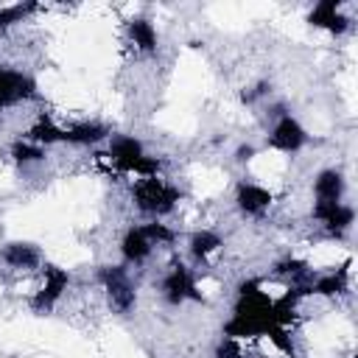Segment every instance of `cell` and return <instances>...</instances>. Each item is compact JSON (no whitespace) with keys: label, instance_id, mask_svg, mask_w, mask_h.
<instances>
[{"label":"cell","instance_id":"obj_7","mask_svg":"<svg viewBox=\"0 0 358 358\" xmlns=\"http://www.w3.org/2000/svg\"><path fill=\"white\" fill-rule=\"evenodd\" d=\"M162 296L171 302V305H182L185 299H201V294L196 291V280L193 274L187 271V266H173L165 280H162Z\"/></svg>","mask_w":358,"mask_h":358},{"label":"cell","instance_id":"obj_6","mask_svg":"<svg viewBox=\"0 0 358 358\" xmlns=\"http://www.w3.org/2000/svg\"><path fill=\"white\" fill-rule=\"evenodd\" d=\"M34 95H36V81L28 73L0 67V106L20 103V101H28Z\"/></svg>","mask_w":358,"mask_h":358},{"label":"cell","instance_id":"obj_10","mask_svg":"<svg viewBox=\"0 0 358 358\" xmlns=\"http://www.w3.org/2000/svg\"><path fill=\"white\" fill-rule=\"evenodd\" d=\"M313 215H316L330 232H344V229L352 224V218H355L352 207H347V204H341V201H316V204H313Z\"/></svg>","mask_w":358,"mask_h":358},{"label":"cell","instance_id":"obj_3","mask_svg":"<svg viewBox=\"0 0 358 358\" xmlns=\"http://www.w3.org/2000/svg\"><path fill=\"white\" fill-rule=\"evenodd\" d=\"M109 157L112 162L126 171V173H137L140 179L143 176H157L159 173V159L154 157H145L143 154V143L137 137H115L112 145H109Z\"/></svg>","mask_w":358,"mask_h":358},{"label":"cell","instance_id":"obj_9","mask_svg":"<svg viewBox=\"0 0 358 358\" xmlns=\"http://www.w3.org/2000/svg\"><path fill=\"white\" fill-rule=\"evenodd\" d=\"M338 6H341L338 0H319L313 6V11L308 14V22L313 28H324L330 34H344L350 28V20L338 11Z\"/></svg>","mask_w":358,"mask_h":358},{"label":"cell","instance_id":"obj_12","mask_svg":"<svg viewBox=\"0 0 358 358\" xmlns=\"http://www.w3.org/2000/svg\"><path fill=\"white\" fill-rule=\"evenodd\" d=\"M0 257L11 266V268H34L39 266V249L34 243H22V241H14V243H6Z\"/></svg>","mask_w":358,"mask_h":358},{"label":"cell","instance_id":"obj_26","mask_svg":"<svg viewBox=\"0 0 358 358\" xmlns=\"http://www.w3.org/2000/svg\"><path fill=\"white\" fill-rule=\"evenodd\" d=\"M255 157V145H241L238 148V162H246V159H252Z\"/></svg>","mask_w":358,"mask_h":358},{"label":"cell","instance_id":"obj_13","mask_svg":"<svg viewBox=\"0 0 358 358\" xmlns=\"http://www.w3.org/2000/svg\"><path fill=\"white\" fill-rule=\"evenodd\" d=\"M109 134V129L103 126V123H90V120H84V123H73V126H67L64 129V143H73V145H95V143H101L103 137Z\"/></svg>","mask_w":358,"mask_h":358},{"label":"cell","instance_id":"obj_24","mask_svg":"<svg viewBox=\"0 0 358 358\" xmlns=\"http://www.w3.org/2000/svg\"><path fill=\"white\" fill-rule=\"evenodd\" d=\"M277 274H291V277H305L308 274V263L305 260H296V257H291V260H282V263H277Z\"/></svg>","mask_w":358,"mask_h":358},{"label":"cell","instance_id":"obj_17","mask_svg":"<svg viewBox=\"0 0 358 358\" xmlns=\"http://www.w3.org/2000/svg\"><path fill=\"white\" fill-rule=\"evenodd\" d=\"M129 36H131V42H134L140 50H145V53L157 50V31H154V25H151L148 20H143V17L131 20V22H129Z\"/></svg>","mask_w":358,"mask_h":358},{"label":"cell","instance_id":"obj_4","mask_svg":"<svg viewBox=\"0 0 358 358\" xmlns=\"http://www.w3.org/2000/svg\"><path fill=\"white\" fill-rule=\"evenodd\" d=\"M98 277H101V282H103V288H106V296H109L112 308H115L117 313H129L131 305H134V288H131L129 274H126L120 266H103V268L98 271Z\"/></svg>","mask_w":358,"mask_h":358},{"label":"cell","instance_id":"obj_14","mask_svg":"<svg viewBox=\"0 0 358 358\" xmlns=\"http://www.w3.org/2000/svg\"><path fill=\"white\" fill-rule=\"evenodd\" d=\"M120 255H123L126 263H143V260L151 255V241L143 235L140 227H134V229H129V232L123 235V241H120Z\"/></svg>","mask_w":358,"mask_h":358},{"label":"cell","instance_id":"obj_16","mask_svg":"<svg viewBox=\"0 0 358 358\" xmlns=\"http://www.w3.org/2000/svg\"><path fill=\"white\" fill-rule=\"evenodd\" d=\"M347 280H350V263H344L341 268L322 274L316 282H310V294H322V296H336L347 291Z\"/></svg>","mask_w":358,"mask_h":358},{"label":"cell","instance_id":"obj_19","mask_svg":"<svg viewBox=\"0 0 358 358\" xmlns=\"http://www.w3.org/2000/svg\"><path fill=\"white\" fill-rule=\"evenodd\" d=\"M218 246H221V238H218L213 229H201V232H196V235L190 238V255H193L196 260H204V257L213 255Z\"/></svg>","mask_w":358,"mask_h":358},{"label":"cell","instance_id":"obj_1","mask_svg":"<svg viewBox=\"0 0 358 358\" xmlns=\"http://www.w3.org/2000/svg\"><path fill=\"white\" fill-rule=\"evenodd\" d=\"M274 299L260 291V280H246L238 285V302L232 319L224 324L227 338H246V336H266L274 327Z\"/></svg>","mask_w":358,"mask_h":358},{"label":"cell","instance_id":"obj_22","mask_svg":"<svg viewBox=\"0 0 358 358\" xmlns=\"http://www.w3.org/2000/svg\"><path fill=\"white\" fill-rule=\"evenodd\" d=\"M36 6L34 3H17V6H8V8H0V28H8L14 22H20L28 11H34Z\"/></svg>","mask_w":358,"mask_h":358},{"label":"cell","instance_id":"obj_11","mask_svg":"<svg viewBox=\"0 0 358 358\" xmlns=\"http://www.w3.org/2000/svg\"><path fill=\"white\" fill-rule=\"evenodd\" d=\"M235 201H238V207H241L243 213H249V215H257V213H263V210L271 204V193H268L266 187H260V185L243 182V185H238Z\"/></svg>","mask_w":358,"mask_h":358},{"label":"cell","instance_id":"obj_20","mask_svg":"<svg viewBox=\"0 0 358 358\" xmlns=\"http://www.w3.org/2000/svg\"><path fill=\"white\" fill-rule=\"evenodd\" d=\"M11 157L17 159V162H22V165H28V162H39L42 157H45V148L42 145H34V143H14V148H11Z\"/></svg>","mask_w":358,"mask_h":358},{"label":"cell","instance_id":"obj_8","mask_svg":"<svg viewBox=\"0 0 358 358\" xmlns=\"http://www.w3.org/2000/svg\"><path fill=\"white\" fill-rule=\"evenodd\" d=\"M305 140H308V134H305V129L299 126V120H294L291 115H282V117L277 120V126L271 129L268 145L277 148V151L291 154V151H299V148L305 145Z\"/></svg>","mask_w":358,"mask_h":358},{"label":"cell","instance_id":"obj_5","mask_svg":"<svg viewBox=\"0 0 358 358\" xmlns=\"http://www.w3.org/2000/svg\"><path fill=\"white\" fill-rule=\"evenodd\" d=\"M67 285H70V274H67L64 268H59V266H45V282H42V288L34 294L31 308H34L36 313L50 310V308L62 299V294L67 291Z\"/></svg>","mask_w":358,"mask_h":358},{"label":"cell","instance_id":"obj_15","mask_svg":"<svg viewBox=\"0 0 358 358\" xmlns=\"http://www.w3.org/2000/svg\"><path fill=\"white\" fill-rule=\"evenodd\" d=\"M316 201H341L344 196V176L338 171H322L313 182Z\"/></svg>","mask_w":358,"mask_h":358},{"label":"cell","instance_id":"obj_18","mask_svg":"<svg viewBox=\"0 0 358 358\" xmlns=\"http://www.w3.org/2000/svg\"><path fill=\"white\" fill-rule=\"evenodd\" d=\"M28 140L34 145H50V143H64V129H59L53 120L42 117L39 123H34L28 129Z\"/></svg>","mask_w":358,"mask_h":358},{"label":"cell","instance_id":"obj_21","mask_svg":"<svg viewBox=\"0 0 358 358\" xmlns=\"http://www.w3.org/2000/svg\"><path fill=\"white\" fill-rule=\"evenodd\" d=\"M140 229H143V235L151 241V246H154V243H173V238H176V232L168 229V227L159 224V221H151V224H145V227H140Z\"/></svg>","mask_w":358,"mask_h":358},{"label":"cell","instance_id":"obj_2","mask_svg":"<svg viewBox=\"0 0 358 358\" xmlns=\"http://www.w3.org/2000/svg\"><path fill=\"white\" fill-rule=\"evenodd\" d=\"M131 199H134L137 210H143L148 215H165L176 207L179 190L173 185H168L165 179H159V176H143V179L134 182Z\"/></svg>","mask_w":358,"mask_h":358},{"label":"cell","instance_id":"obj_25","mask_svg":"<svg viewBox=\"0 0 358 358\" xmlns=\"http://www.w3.org/2000/svg\"><path fill=\"white\" fill-rule=\"evenodd\" d=\"M215 358H241V344L238 338H224L215 350Z\"/></svg>","mask_w":358,"mask_h":358},{"label":"cell","instance_id":"obj_23","mask_svg":"<svg viewBox=\"0 0 358 358\" xmlns=\"http://www.w3.org/2000/svg\"><path fill=\"white\" fill-rule=\"evenodd\" d=\"M266 336L271 338V344H274L280 352H285V355H291V358H294V341H291V336H288V330H285V327L274 324V327H268V330H266Z\"/></svg>","mask_w":358,"mask_h":358}]
</instances>
